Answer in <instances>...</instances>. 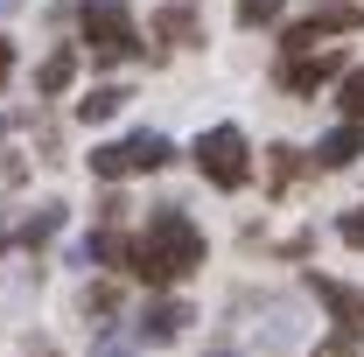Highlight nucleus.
<instances>
[{"mask_svg": "<svg viewBox=\"0 0 364 357\" xmlns=\"http://www.w3.org/2000/svg\"><path fill=\"white\" fill-rule=\"evenodd\" d=\"M119 260H127L134 280H147V287H176V280H189V273L203 267V231L182 218V203H154L147 231H140Z\"/></svg>", "mask_w": 364, "mask_h": 357, "instance_id": "f257e3e1", "label": "nucleus"}, {"mask_svg": "<svg viewBox=\"0 0 364 357\" xmlns=\"http://www.w3.org/2000/svg\"><path fill=\"white\" fill-rule=\"evenodd\" d=\"M77 28H85V43H91L98 63H127V56H140V36H134V21H127L119 0H85V7H77Z\"/></svg>", "mask_w": 364, "mask_h": 357, "instance_id": "f03ea898", "label": "nucleus"}, {"mask_svg": "<svg viewBox=\"0 0 364 357\" xmlns=\"http://www.w3.org/2000/svg\"><path fill=\"white\" fill-rule=\"evenodd\" d=\"M196 169H203V182H218V189H238V182L252 176L245 134H238V127H210V134L196 140Z\"/></svg>", "mask_w": 364, "mask_h": 357, "instance_id": "7ed1b4c3", "label": "nucleus"}, {"mask_svg": "<svg viewBox=\"0 0 364 357\" xmlns=\"http://www.w3.org/2000/svg\"><path fill=\"white\" fill-rule=\"evenodd\" d=\"M168 154H176V147L161 134H134V140H119V147H98L91 169H98V182H127V176H154Z\"/></svg>", "mask_w": 364, "mask_h": 357, "instance_id": "20e7f679", "label": "nucleus"}, {"mask_svg": "<svg viewBox=\"0 0 364 357\" xmlns=\"http://www.w3.org/2000/svg\"><path fill=\"white\" fill-rule=\"evenodd\" d=\"M358 21H364L358 7H322V14H309V21L287 28V49H309V43H322V36H350Z\"/></svg>", "mask_w": 364, "mask_h": 357, "instance_id": "39448f33", "label": "nucleus"}, {"mask_svg": "<svg viewBox=\"0 0 364 357\" xmlns=\"http://www.w3.org/2000/svg\"><path fill=\"white\" fill-rule=\"evenodd\" d=\"M336 70H343V56L329 49V56H301V63H287L280 78H287V91H301V98H309V91H322L329 78H336Z\"/></svg>", "mask_w": 364, "mask_h": 357, "instance_id": "423d86ee", "label": "nucleus"}, {"mask_svg": "<svg viewBox=\"0 0 364 357\" xmlns=\"http://www.w3.org/2000/svg\"><path fill=\"white\" fill-rule=\"evenodd\" d=\"M189 322H196V315L182 309V302H154V309L140 315V336H147V343H176Z\"/></svg>", "mask_w": 364, "mask_h": 357, "instance_id": "0eeeda50", "label": "nucleus"}, {"mask_svg": "<svg viewBox=\"0 0 364 357\" xmlns=\"http://www.w3.org/2000/svg\"><path fill=\"white\" fill-rule=\"evenodd\" d=\"M316 294L329 302L336 322H350V336H364V294H350V287H343V280H329V273H316Z\"/></svg>", "mask_w": 364, "mask_h": 357, "instance_id": "6e6552de", "label": "nucleus"}, {"mask_svg": "<svg viewBox=\"0 0 364 357\" xmlns=\"http://www.w3.org/2000/svg\"><path fill=\"white\" fill-rule=\"evenodd\" d=\"M364 154V134L358 127H336V134H322V147H316V169H350Z\"/></svg>", "mask_w": 364, "mask_h": 357, "instance_id": "1a4fd4ad", "label": "nucleus"}, {"mask_svg": "<svg viewBox=\"0 0 364 357\" xmlns=\"http://www.w3.org/2000/svg\"><path fill=\"white\" fill-rule=\"evenodd\" d=\"M154 43H168V49H189V43H203V36H196V14H189V7H168V14L154 21Z\"/></svg>", "mask_w": 364, "mask_h": 357, "instance_id": "9d476101", "label": "nucleus"}, {"mask_svg": "<svg viewBox=\"0 0 364 357\" xmlns=\"http://www.w3.org/2000/svg\"><path fill=\"white\" fill-rule=\"evenodd\" d=\"M119 105H127V91H119V85H98V91H85V98H77V119L105 127V119H112Z\"/></svg>", "mask_w": 364, "mask_h": 357, "instance_id": "9b49d317", "label": "nucleus"}, {"mask_svg": "<svg viewBox=\"0 0 364 357\" xmlns=\"http://www.w3.org/2000/svg\"><path fill=\"white\" fill-rule=\"evenodd\" d=\"M70 78H77V56H70V49H56V56L43 63V78H36V85H43V98H56Z\"/></svg>", "mask_w": 364, "mask_h": 357, "instance_id": "f8f14e48", "label": "nucleus"}, {"mask_svg": "<svg viewBox=\"0 0 364 357\" xmlns=\"http://www.w3.org/2000/svg\"><path fill=\"white\" fill-rule=\"evenodd\" d=\"M301 169H309V161H301V154H294V147H273V189H287V182H301Z\"/></svg>", "mask_w": 364, "mask_h": 357, "instance_id": "ddd939ff", "label": "nucleus"}, {"mask_svg": "<svg viewBox=\"0 0 364 357\" xmlns=\"http://www.w3.org/2000/svg\"><path fill=\"white\" fill-rule=\"evenodd\" d=\"M336 98H343V112H350V127H358V119H364V70H350Z\"/></svg>", "mask_w": 364, "mask_h": 357, "instance_id": "4468645a", "label": "nucleus"}, {"mask_svg": "<svg viewBox=\"0 0 364 357\" xmlns=\"http://www.w3.org/2000/svg\"><path fill=\"white\" fill-rule=\"evenodd\" d=\"M273 14H280V0H238V21L245 28H267Z\"/></svg>", "mask_w": 364, "mask_h": 357, "instance_id": "2eb2a0df", "label": "nucleus"}, {"mask_svg": "<svg viewBox=\"0 0 364 357\" xmlns=\"http://www.w3.org/2000/svg\"><path fill=\"white\" fill-rule=\"evenodd\" d=\"M336 231H343V245H364V211H343Z\"/></svg>", "mask_w": 364, "mask_h": 357, "instance_id": "dca6fc26", "label": "nucleus"}, {"mask_svg": "<svg viewBox=\"0 0 364 357\" xmlns=\"http://www.w3.org/2000/svg\"><path fill=\"white\" fill-rule=\"evenodd\" d=\"M112 302H119L112 287H91V294H85V315H112Z\"/></svg>", "mask_w": 364, "mask_h": 357, "instance_id": "f3484780", "label": "nucleus"}, {"mask_svg": "<svg viewBox=\"0 0 364 357\" xmlns=\"http://www.w3.org/2000/svg\"><path fill=\"white\" fill-rule=\"evenodd\" d=\"M316 357H358V343L350 336H329V343H316Z\"/></svg>", "mask_w": 364, "mask_h": 357, "instance_id": "a211bd4d", "label": "nucleus"}, {"mask_svg": "<svg viewBox=\"0 0 364 357\" xmlns=\"http://www.w3.org/2000/svg\"><path fill=\"white\" fill-rule=\"evenodd\" d=\"M98 357H134V336H105V343H98Z\"/></svg>", "mask_w": 364, "mask_h": 357, "instance_id": "6ab92c4d", "label": "nucleus"}, {"mask_svg": "<svg viewBox=\"0 0 364 357\" xmlns=\"http://www.w3.org/2000/svg\"><path fill=\"white\" fill-rule=\"evenodd\" d=\"M7 70H14V43L0 36V85H7Z\"/></svg>", "mask_w": 364, "mask_h": 357, "instance_id": "aec40b11", "label": "nucleus"}, {"mask_svg": "<svg viewBox=\"0 0 364 357\" xmlns=\"http://www.w3.org/2000/svg\"><path fill=\"white\" fill-rule=\"evenodd\" d=\"M0 140H7V119H0Z\"/></svg>", "mask_w": 364, "mask_h": 357, "instance_id": "412c9836", "label": "nucleus"}, {"mask_svg": "<svg viewBox=\"0 0 364 357\" xmlns=\"http://www.w3.org/2000/svg\"><path fill=\"white\" fill-rule=\"evenodd\" d=\"M210 357H231V351H210Z\"/></svg>", "mask_w": 364, "mask_h": 357, "instance_id": "4be33fe9", "label": "nucleus"}, {"mask_svg": "<svg viewBox=\"0 0 364 357\" xmlns=\"http://www.w3.org/2000/svg\"><path fill=\"white\" fill-rule=\"evenodd\" d=\"M0 7H7V0H0Z\"/></svg>", "mask_w": 364, "mask_h": 357, "instance_id": "5701e85b", "label": "nucleus"}]
</instances>
